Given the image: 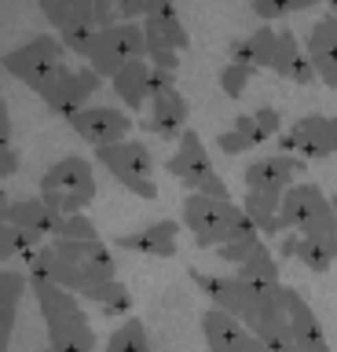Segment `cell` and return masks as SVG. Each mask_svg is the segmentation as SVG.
Instances as JSON below:
<instances>
[{
	"label": "cell",
	"instance_id": "6da1fadb",
	"mask_svg": "<svg viewBox=\"0 0 337 352\" xmlns=\"http://www.w3.org/2000/svg\"><path fill=\"white\" fill-rule=\"evenodd\" d=\"M180 224L191 231L202 250H216L227 239L260 235L253 228V220L242 213V206H235L231 198H213V195H198V191H187V198H183Z\"/></svg>",
	"mask_w": 337,
	"mask_h": 352
},
{
	"label": "cell",
	"instance_id": "7a4b0ae2",
	"mask_svg": "<svg viewBox=\"0 0 337 352\" xmlns=\"http://www.w3.org/2000/svg\"><path fill=\"white\" fill-rule=\"evenodd\" d=\"M92 198H95V169H92L89 158L67 154V158H59L51 169H45V176H40V202L59 217L84 213V206H89Z\"/></svg>",
	"mask_w": 337,
	"mask_h": 352
},
{
	"label": "cell",
	"instance_id": "3957f363",
	"mask_svg": "<svg viewBox=\"0 0 337 352\" xmlns=\"http://www.w3.org/2000/svg\"><path fill=\"white\" fill-rule=\"evenodd\" d=\"M95 162L114 176L125 191H132L136 198H158V184H154V154H150L139 140L125 136L106 147H95Z\"/></svg>",
	"mask_w": 337,
	"mask_h": 352
},
{
	"label": "cell",
	"instance_id": "277c9868",
	"mask_svg": "<svg viewBox=\"0 0 337 352\" xmlns=\"http://www.w3.org/2000/svg\"><path fill=\"white\" fill-rule=\"evenodd\" d=\"M279 228L297 235H337L334 206L315 184H290L279 198Z\"/></svg>",
	"mask_w": 337,
	"mask_h": 352
},
{
	"label": "cell",
	"instance_id": "5b68a950",
	"mask_svg": "<svg viewBox=\"0 0 337 352\" xmlns=\"http://www.w3.org/2000/svg\"><path fill=\"white\" fill-rule=\"evenodd\" d=\"M169 173L176 176L187 191L213 195V198H231L227 184L220 180V173H216V165H213V154L205 151V140L194 129L180 132V147L169 158Z\"/></svg>",
	"mask_w": 337,
	"mask_h": 352
},
{
	"label": "cell",
	"instance_id": "8992f818",
	"mask_svg": "<svg viewBox=\"0 0 337 352\" xmlns=\"http://www.w3.org/2000/svg\"><path fill=\"white\" fill-rule=\"evenodd\" d=\"M103 88V77L92 70L89 63L84 66H67L59 63L56 70L48 74V81L37 88V96L45 99V107L59 118H70L73 110L89 107V99Z\"/></svg>",
	"mask_w": 337,
	"mask_h": 352
},
{
	"label": "cell",
	"instance_id": "52a82bcc",
	"mask_svg": "<svg viewBox=\"0 0 337 352\" xmlns=\"http://www.w3.org/2000/svg\"><path fill=\"white\" fill-rule=\"evenodd\" d=\"M147 41H143V22H114V26H103L95 33V44L89 52V63L103 81L121 70L128 59H143Z\"/></svg>",
	"mask_w": 337,
	"mask_h": 352
},
{
	"label": "cell",
	"instance_id": "ba28073f",
	"mask_svg": "<svg viewBox=\"0 0 337 352\" xmlns=\"http://www.w3.org/2000/svg\"><path fill=\"white\" fill-rule=\"evenodd\" d=\"M279 151L297 158H330L337 154V118L330 114H304L286 132H279Z\"/></svg>",
	"mask_w": 337,
	"mask_h": 352
},
{
	"label": "cell",
	"instance_id": "9c48e42d",
	"mask_svg": "<svg viewBox=\"0 0 337 352\" xmlns=\"http://www.w3.org/2000/svg\"><path fill=\"white\" fill-rule=\"evenodd\" d=\"M62 63V44L59 37H51V33H40V37L26 41L23 48L8 52L4 59H0V66H4L12 77H19L26 88H37L48 81V74L56 70V66Z\"/></svg>",
	"mask_w": 337,
	"mask_h": 352
},
{
	"label": "cell",
	"instance_id": "30bf717a",
	"mask_svg": "<svg viewBox=\"0 0 337 352\" xmlns=\"http://www.w3.org/2000/svg\"><path fill=\"white\" fill-rule=\"evenodd\" d=\"M301 173H304V158L279 151V154H264V158L249 162V169L242 173V180H246V191H253V195L282 198Z\"/></svg>",
	"mask_w": 337,
	"mask_h": 352
},
{
	"label": "cell",
	"instance_id": "8fae6325",
	"mask_svg": "<svg viewBox=\"0 0 337 352\" xmlns=\"http://www.w3.org/2000/svg\"><path fill=\"white\" fill-rule=\"evenodd\" d=\"M67 121L84 143H92V147H106V143H117L132 132V114H128V110H117V107H92L89 103V107L73 110Z\"/></svg>",
	"mask_w": 337,
	"mask_h": 352
},
{
	"label": "cell",
	"instance_id": "7c38bea8",
	"mask_svg": "<svg viewBox=\"0 0 337 352\" xmlns=\"http://www.w3.org/2000/svg\"><path fill=\"white\" fill-rule=\"evenodd\" d=\"M202 334L209 352H268V345L224 308H209L202 316Z\"/></svg>",
	"mask_w": 337,
	"mask_h": 352
},
{
	"label": "cell",
	"instance_id": "4fadbf2b",
	"mask_svg": "<svg viewBox=\"0 0 337 352\" xmlns=\"http://www.w3.org/2000/svg\"><path fill=\"white\" fill-rule=\"evenodd\" d=\"M8 220H12L15 235L23 242V253H26V250H34V246H40V242H48L56 235L59 213H51V209L40 202V195H34V198H15Z\"/></svg>",
	"mask_w": 337,
	"mask_h": 352
},
{
	"label": "cell",
	"instance_id": "5bb4252c",
	"mask_svg": "<svg viewBox=\"0 0 337 352\" xmlns=\"http://www.w3.org/2000/svg\"><path fill=\"white\" fill-rule=\"evenodd\" d=\"M304 55H308L315 77L326 88H337V19L326 11V15L312 26L308 44H304Z\"/></svg>",
	"mask_w": 337,
	"mask_h": 352
},
{
	"label": "cell",
	"instance_id": "9a60e30c",
	"mask_svg": "<svg viewBox=\"0 0 337 352\" xmlns=\"http://www.w3.org/2000/svg\"><path fill=\"white\" fill-rule=\"evenodd\" d=\"M187 118H191V107L176 88H165V92L150 96L147 103V118H143V129L154 132L161 140H180V132L187 129Z\"/></svg>",
	"mask_w": 337,
	"mask_h": 352
},
{
	"label": "cell",
	"instance_id": "2e32d148",
	"mask_svg": "<svg viewBox=\"0 0 337 352\" xmlns=\"http://www.w3.org/2000/svg\"><path fill=\"white\" fill-rule=\"evenodd\" d=\"M180 220H154L136 231H125L114 242L128 253H143V257H172L176 253V239H180Z\"/></svg>",
	"mask_w": 337,
	"mask_h": 352
},
{
	"label": "cell",
	"instance_id": "e0dca14e",
	"mask_svg": "<svg viewBox=\"0 0 337 352\" xmlns=\"http://www.w3.org/2000/svg\"><path fill=\"white\" fill-rule=\"evenodd\" d=\"M45 330H48L51 352H95L100 349V338H95L84 308L70 316H59V319H45Z\"/></svg>",
	"mask_w": 337,
	"mask_h": 352
},
{
	"label": "cell",
	"instance_id": "ac0fdd59",
	"mask_svg": "<svg viewBox=\"0 0 337 352\" xmlns=\"http://www.w3.org/2000/svg\"><path fill=\"white\" fill-rule=\"evenodd\" d=\"M191 279L202 286V294L213 301V308H224L235 319L246 316L249 297H253V283L238 279V275H205V272H191Z\"/></svg>",
	"mask_w": 337,
	"mask_h": 352
},
{
	"label": "cell",
	"instance_id": "d6986e66",
	"mask_svg": "<svg viewBox=\"0 0 337 352\" xmlns=\"http://www.w3.org/2000/svg\"><path fill=\"white\" fill-rule=\"evenodd\" d=\"M286 319H290L293 341H297V352H330V341H326L323 327H319V316L312 312V305L293 286H286Z\"/></svg>",
	"mask_w": 337,
	"mask_h": 352
},
{
	"label": "cell",
	"instance_id": "ffe728a7",
	"mask_svg": "<svg viewBox=\"0 0 337 352\" xmlns=\"http://www.w3.org/2000/svg\"><path fill=\"white\" fill-rule=\"evenodd\" d=\"M275 77H286L293 85H312L315 81V70L304 55V44L297 41L293 30H275V55H271V66H268Z\"/></svg>",
	"mask_w": 337,
	"mask_h": 352
},
{
	"label": "cell",
	"instance_id": "44dd1931",
	"mask_svg": "<svg viewBox=\"0 0 337 352\" xmlns=\"http://www.w3.org/2000/svg\"><path fill=\"white\" fill-rule=\"evenodd\" d=\"M150 66L147 59H128L121 70H117L111 77V88H114V96L121 99V103L132 110V114H139L147 103H150V96H154V85H150Z\"/></svg>",
	"mask_w": 337,
	"mask_h": 352
},
{
	"label": "cell",
	"instance_id": "7402d4cb",
	"mask_svg": "<svg viewBox=\"0 0 337 352\" xmlns=\"http://www.w3.org/2000/svg\"><path fill=\"white\" fill-rule=\"evenodd\" d=\"M30 290V275L23 272H0V352H8L15 330V316H19V301Z\"/></svg>",
	"mask_w": 337,
	"mask_h": 352
},
{
	"label": "cell",
	"instance_id": "603a6c76",
	"mask_svg": "<svg viewBox=\"0 0 337 352\" xmlns=\"http://www.w3.org/2000/svg\"><path fill=\"white\" fill-rule=\"evenodd\" d=\"M30 290L37 297V308L45 319H59V316H70V312H81V297L67 290L59 283H48L40 275H30Z\"/></svg>",
	"mask_w": 337,
	"mask_h": 352
},
{
	"label": "cell",
	"instance_id": "cb8c5ba5",
	"mask_svg": "<svg viewBox=\"0 0 337 352\" xmlns=\"http://www.w3.org/2000/svg\"><path fill=\"white\" fill-rule=\"evenodd\" d=\"M271 55H275V30H271L268 22L260 30H253L249 37H235L231 41V59L253 66V70H268Z\"/></svg>",
	"mask_w": 337,
	"mask_h": 352
},
{
	"label": "cell",
	"instance_id": "d4e9b609",
	"mask_svg": "<svg viewBox=\"0 0 337 352\" xmlns=\"http://www.w3.org/2000/svg\"><path fill=\"white\" fill-rule=\"evenodd\" d=\"M308 272L323 275L337 264V235H297V250H293Z\"/></svg>",
	"mask_w": 337,
	"mask_h": 352
},
{
	"label": "cell",
	"instance_id": "484cf974",
	"mask_svg": "<svg viewBox=\"0 0 337 352\" xmlns=\"http://www.w3.org/2000/svg\"><path fill=\"white\" fill-rule=\"evenodd\" d=\"M81 301H92L103 316H125L132 312V294L121 279H106V283H92L78 294Z\"/></svg>",
	"mask_w": 337,
	"mask_h": 352
},
{
	"label": "cell",
	"instance_id": "4316f807",
	"mask_svg": "<svg viewBox=\"0 0 337 352\" xmlns=\"http://www.w3.org/2000/svg\"><path fill=\"white\" fill-rule=\"evenodd\" d=\"M235 275H238V279H246V283H260V286L282 283L279 279V261H275V253H271V246L264 239L257 242V250L249 253L242 264H235Z\"/></svg>",
	"mask_w": 337,
	"mask_h": 352
},
{
	"label": "cell",
	"instance_id": "83f0119b",
	"mask_svg": "<svg viewBox=\"0 0 337 352\" xmlns=\"http://www.w3.org/2000/svg\"><path fill=\"white\" fill-rule=\"evenodd\" d=\"M260 143H264V136H260L253 114H238L231 125L216 136V147H220L224 154H246V151L260 147Z\"/></svg>",
	"mask_w": 337,
	"mask_h": 352
},
{
	"label": "cell",
	"instance_id": "f1b7e54d",
	"mask_svg": "<svg viewBox=\"0 0 337 352\" xmlns=\"http://www.w3.org/2000/svg\"><path fill=\"white\" fill-rule=\"evenodd\" d=\"M242 213L253 220V228L260 231V239H279V235H282V228H279V198L246 191Z\"/></svg>",
	"mask_w": 337,
	"mask_h": 352
},
{
	"label": "cell",
	"instance_id": "f546056e",
	"mask_svg": "<svg viewBox=\"0 0 337 352\" xmlns=\"http://www.w3.org/2000/svg\"><path fill=\"white\" fill-rule=\"evenodd\" d=\"M37 8L51 30H62L70 22H92V0H37Z\"/></svg>",
	"mask_w": 337,
	"mask_h": 352
},
{
	"label": "cell",
	"instance_id": "4dcf8cb0",
	"mask_svg": "<svg viewBox=\"0 0 337 352\" xmlns=\"http://www.w3.org/2000/svg\"><path fill=\"white\" fill-rule=\"evenodd\" d=\"M143 41H147L143 59H147L150 66H158V70H172V74L180 70V55H183V52L172 48V44H169V41L158 33L154 22H147V19H143Z\"/></svg>",
	"mask_w": 337,
	"mask_h": 352
},
{
	"label": "cell",
	"instance_id": "1f68e13d",
	"mask_svg": "<svg viewBox=\"0 0 337 352\" xmlns=\"http://www.w3.org/2000/svg\"><path fill=\"white\" fill-rule=\"evenodd\" d=\"M106 352H154V349H150L147 327L132 316V319H125L111 338H106Z\"/></svg>",
	"mask_w": 337,
	"mask_h": 352
},
{
	"label": "cell",
	"instance_id": "d6a6232c",
	"mask_svg": "<svg viewBox=\"0 0 337 352\" xmlns=\"http://www.w3.org/2000/svg\"><path fill=\"white\" fill-rule=\"evenodd\" d=\"M95 33H100L95 22H70V26L56 30V37L62 44V52H70L73 59H89V52L95 44Z\"/></svg>",
	"mask_w": 337,
	"mask_h": 352
},
{
	"label": "cell",
	"instance_id": "836d02e7",
	"mask_svg": "<svg viewBox=\"0 0 337 352\" xmlns=\"http://www.w3.org/2000/svg\"><path fill=\"white\" fill-rule=\"evenodd\" d=\"M147 22H154V26H158V33H161V37H165L169 44H172V48H176V52H187L191 48V37H187V26H183V19L176 15V8H165V11H161V15H150Z\"/></svg>",
	"mask_w": 337,
	"mask_h": 352
},
{
	"label": "cell",
	"instance_id": "e575fe53",
	"mask_svg": "<svg viewBox=\"0 0 337 352\" xmlns=\"http://www.w3.org/2000/svg\"><path fill=\"white\" fill-rule=\"evenodd\" d=\"M257 70L253 66H246V63H227V66H220V92L224 96H231V99H238L249 88V77H253Z\"/></svg>",
	"mask_w": 337,
	"mask_h": 352
},
{
	"label": "cell",
	"instance_id": "d590c367",
	"mask_svg": "<svg viewBox=\"0 0 337 352\" xmlns=\"http://www.w3.org/2000/svg\"><path fill=\"white\" fill-rule=\"evenodd\" d=\"M51 239H73V242H81V239H100V231H95V224L84 213H67V217H59L56 235H51Z\"/></svg>",
	"mask_w": 337,
	"mask_h": 352
},
{
	"label": "cell",
	"instance_id": "8d00e7d4",
	"mask_svg": "<svg viewBox=\"0 0 337 352\" xmlns=\"http://www.w3.org/2000/svg\"><path fill=\"white\" fill-rule=\"evenodd\" d=\"M319 0H253V11L264 22H275V19H282V15H293V11H308V8H315Z\"/></svg>",
	"mask_w": 337,
	"mask_h": 352
},
{
	"label": "cell",
	"instance_id": "74e56055",
	"mask_svg": "<svg viewBox=\"0 0 337 352\" xmlns=\"http://www.w3.org/2000/svg\"><path fill=\"white\" fill-rule=\"evenodd\" d=\"M257 242H260V235H249V239H227V242H220V246H216V257H220L224 264H242L249 253L257 250Z\"/></svg>",
	"mask_w": 337,
	"mask_h": 352
},
{
	"label": "cell",
	"instance_id": "f35d334b",
	"mask_svg": "<svg viewBox=\"0 0 337 352\" xmlns=\"http://www.w3.org/2000/svg\"><path fill=\"white\" fill-rule=\"evenodd\" d=\"M253 121H257V129H260V136L264 140H275L279 132H282V114L275 107H257L253 110Z\"/></svg>",
	"mask_w": 337,
	"mask_h": 352
},
{
	"label": "cell",
	"instance_id": "ab89813d",
	"mask_svg": "<svg viewBox=\"0 0 337 352\" xmlns=\"http://www.w3.org/2000/svg\"><path fill=\"white\" fill-rule=\"evenodd\" d=\"M19 253H23V242H19L12 220L0 217V261H12V257H19Z\"/></svg>",
	"mask_w": 337,
	"mask_h": 352
},
{
	"label": "cell",
	"instance_id": "60d3db41",
	"mask_svg": "<svg viewBox=\"0 0 337 352\" xmlns=\"http://www.w3.org/2000/svg\"><path fill=\"white\" fill-rule=\"evenodd\" d=\"M19 165H23V158H19L15 143H12V147H0V184H4L8 176H15Z\"/></svg>",
	"mask_w": 337,
	"mask_h": 352
},
{
	"label": "cell",
	"instance_id": "b9f144b4",
	"mask_svg": "<svg viewBox=\"0 0 337 352\" xmlns=\"http://www.w3.org/2000/svg\"><path fill=\"white\" fill-rule=\"evenodd\" d=\"M117 19L121 22H143V8H139V0H111Z\"/></svg>",
	"mask_w": 337,
	"mask_h": 352
},
{
	"label": "cell",
	"instance_id": "7bdbcfd3",
	"mask_svg": "<svg viewBox=\"0 0 337 352\" xmlns=\"http://www.w3.org/2000/svg\"><path fill=\"white\" fill-rule=\"evenodd\" d=\"M0 147H12V110L0 99Z\"/></svg>",
	"mask_w": 337,
	"mask_h": 352
},
{
	"label": "cell",
	"instance_id": "ee69618b",
	"mask_svg": "<svg viewBox=\"0 0 337 352\" xmlns=\"http://www.w3.org/2000/svg\"><path fill=\"white\" fill-rule=\"evenodd\" d=\"M293 250H297V231H282L279 235V257L282 261L293 257Z\"/></svg>",
	"mask_w": 337,
	"mask_h": 352
},
{
	"label": "cell",
	"instance_id": "f6af8a7d",
	"mask_svg": "<svg viewBox=\"0 0 337 352\" xmlns=\"http://www.w3.org/2000/svg\"><path fill=\"white\" fill-rule=\"evenodd\" d=\"M139 8H143V19H150V15H161L169 8V0H139Z\"/></svg>",
	"mask_w": 337,
	"mask_h": 352
},
{
	"label": "cell",
	"instance_id": "bcb514c9",
	"mask_svg": "<svg viewBox=\"0 0 337 352\" xmlns=\"http://www.w3.org/2000/svg\"><path fill=\"white\" fill-rule=\"evenodd\" d=\"M12 202H15V198L8 195V187H4V184H0V217H8V213H12Z\"/></svg>",
	"mask_w": 337,
	"mask_h": 352
},
{
	"label": "cell",
	"instance_id": "7dc6e473",
	"mask_svg": "<svg viewBox=\"0 0 337 352\" xmlns=\"http://www.w3.org/2000/svg\"><path fill=\"white\" fill-rule=\"evenodd\" d=\"M326 4H330V15L337 19V0H326Z\"/></svg>",
	"mask_w": 337,
	"mask_h": 352
},
{
	"label": "cell",
	"instance_id": "c3c4849f",
	"mask_svg": "<svg viewBox=\"0 0 337 352\" xmlns=\"http://www.w3.org/2000/svg\"><path fill=\"white\" fill-rule=\"evenodd\" d=\"M330 206H334V217H337V191L330 195Z\"/></svg>",
	"mask_w": 337,
	"mask_h": 352
}]
</instances>
